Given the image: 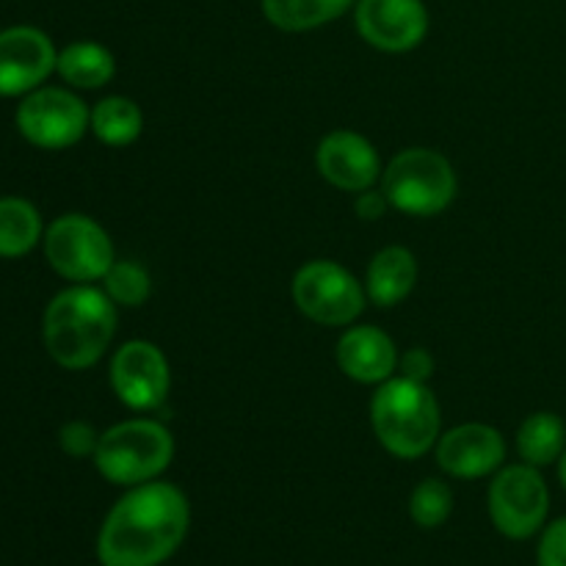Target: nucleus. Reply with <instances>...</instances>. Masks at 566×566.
Listing matches in <instances>:
<instances>
[{
	"label": "nucleus",
	"mask_w": 566,
	"mask_h": 566,
	"mask_svg": "<svg viewBox=\"0 0 566 566\" xmlns=\"http://www.w3.org/2000/svg\"><path fill=\"white\" fill-rule=\"evenodd\" d=\"M191 523L188 497L166 481H147L114 503L97 536L99 566H160L182 545Z\"/></svg>",
	"instance_id": "nucleus-1"
},
{
	"label": "nucleus",
	"mask_w": 566,
	"mask_h": 566,
	"mask_svg": "<svg viewBox=\"0 0 566 566\" xmlns=\"http://www.w3.org/2000/svg\"><path fill=\"white\" fill-rule=\"evenodd\" d=\"M116 335V304L92 285L64 287L42 315V340L50 359L64 370L97 365Z\"/></svg>",
	"instance_id": "nucleus-2"
},
{
	"label": "nucleus",
	"mask_w": 566,
	"mask_h": 566,
	"mask_svg": "<svg viewBox=\"0 0 566 566\" xmlns=\"http://www.w3.org/2000/svg\"><path fill=\"white\" fill-rule=\"evenodd\" d=\"M370 426L387 453L420 459L440 440V401L426 381L392 376L370 398Z\"/></svg>",
	"instance_id": "nucleus-3"
},
{
	"label": "nucleus",
	"mask_w": 566,
	"mask_h": 566,
	"mask_svg": "<svg viewBox=\"0 0 566 566\" xmlns=\"http://www.w3.org/2000/svg\"><path fill=\"white\" fill-rule=\"evenodd\" d=\"M94 464L116 486H138L166 473L175 459V437L153 418H133L99 434Z\"/></svg>",
	"instance_id": "nucleus-4"
},
{
	"label": "nucleus",
	"mask_w": 566,
	"mask_h": 566,
	"mask_svg": "<svg viewBox=\"0 0 566 566\" xmlns=\"http://www.w3.org/2000/svg\"><path fill=\"white\" fill-rule=\"evenodd\" d=\"M381 191L390 208L429 219L457 199L459 180L446 155L429 147H409L381 171Z\"/></svg>",
	"instance_id": "nucleus-5"
},
{
	"label": "nucleus",
	"mask_w": 566,
	"mask_h": 566,
	"mask_svg": "<svg viewBox=\"0 0 566 566\" xmlns=\"http://www.w3.org/2000/svg\"><path fill=\"white\" fill-rule=\"evenodd\" d=\"M44 258L50 269L66 282L75 285H92L103 282L108 269L114 265V243L111 235L83 213H64L44 230L42 238Z\"/></svg>",
	"instance_id": "nucleus-6"
},
{
	"label": "nucleus",
	"mask_w": 566,
	"mask_h": 566,
	"mask_svg": "<svg viewBox=\"0 0 566 566\" xmlns=\"http://www.w3.org/2000/svg\"><path fill=\"white\" fill-rule=\"evenodd\" d=\"M293 302L298 313L318 326H348L363 315L365 285L335 260H310L293 276Z\"/></svg>",
	"instance_id": "nucleus-7"
},
{
	"label": "nucleus",
	"mask_w": 566,
	"mask_h": 566,
	"mask_svg": "<svg viewBox=\"0 0 566 566\" xmlns=\"http://www.w3.org/2000/svg\"><path fill=\"white\" fill-rule=\"evenodd\" d=\"M92 108L70 88L39 86L20 99L14 125L31 147L59 153L70 149L86 136Z\"/></svg>",
	"instance_id": "nucleus-8"
},
{
	"label": "nucleus",
	"mask_w": 566,
	"mask_h": 566,
	"mask_svg": "<svg viewBox=\"0 0 566 566\" xmlns=\"http://www.w3.org/2000/svg\"><path fill=\"white\" fill-rule=\"evenodd\" d=\"M551 514V490L539 468L506 464L490 484V517L497 534L523 542L539 534Z\"/></svg>",
	"instance_id": "nucleus-9"
},
{
	"label": "nucleus",
	"mask_w": 566,
	"mask_h": 566,
	"mask_svg": "<svg viewBox=\"0 0 566 566\" xmlns=\"http://www.w3.org/2000/svg\"><path fill=\"white\" fill-rule=\"evenodd\" d=\"M108 376L116 398L136 412H153L169 398V359L149 340H130L116 348Z\"/></svg>",
	"instance_id": "nucleus-10"
},
{
	"label": "nucleus",
	"mask_w": 566,
	"mask_h": 566,
	"mask_svg": "<svg viewBox=\"0 0 566 566\" xmlns=\"http://www.w3.org/2000/svg\"><path fill=\"white\" fill-rule=\"evenodd\" d=\"M59 50L53 39L33 25H11L0 31V97H25L44 86L55 72Z\"/></svg>",
	"instance_id": "nucleus-11"
},
{
	"label": "nucleus",
	"mask_w": 566,
	"mask_h": 566,
	"mask_svg": "<svg viewBox=\"0 0 566 566\" xmlns=\"http://www.w3.org/2000/svg\"><path fill=\"white\" fill-rule=\"evenodd\" d=\"M357 31L381 53H409L429 33V11L423 0H357Z\"/></svg>",
	"instance_id": "nucleus-12"
},
{
	"label": "nucleus",
	"mask_w": 566,
	"mask_h": 566,
	"mask_svg": "<svg viewBox=\"0 0 566 566\" xmlns=\"http://www.w3.org/2000/svg\"><path fill=\"white\" fill-rule=\"evenodd\" d=\"M440 470L462 481L484 479L497 473L506 462V440L495 426L464 423L440 434L434 446Z\"/></svg>",
	"instance_id": "nucleus-13"
},
{
	"label": "nucleus",
	"mask_w": 566,
	"mask_h": 566,
	"mask_svg": "<svg viewBox=\"0 0 566 566\" xmlns=\"http://www.w3.org/2000/svg\"><path fill=\"white\" fill-rule=\"evenodd\" d=\"M321 177L337 191L359 193L381 180V160L374 144L354 130H332L315 149Z\"/></svg>",
	"instance_id": "nucleus-14"
},
{
	"label": "nucleus",
	"mask_w": 566,
	"mask_h": 566,
	"mask_svg": "<svg viewBox=\"0 0 566 566\" xmlns=\"http://www.w3.org/2000/svg\"><path fill=\"white\" fill-rule=\"evenodd\" d=\"M398 348L387 332L376 326H352L337 340V365L359 385H381L398 370Z\"/></svg>",
	"instance_id": "nucleus-15"
},
{
	"label": "nucleus",
	"mask_w": 566,
	"mask_h": 566,
	"mask_svg": "<svg viewBox=\"0 0 566 566\" xmlns=\"http://www.w3.org/2000/svg\"><path fill=\"white\" fill-rule=\"evenodd\" d=\"M363 285L376 307H396L418 285V258L407 247H385L368 263Z\"/></svg>",
	"instance_id": "nucleus-16"
},
{
	"label": "nucleus",
	"mask_w": 566,
	"mask_h": 566,
	"mask_svg": "<svg viewBox=\"0 0 566 566\" xmlns=\"http://www.w3.org/2000/svg\"><path fill=\"white\" fill-rule=\"evenodd\" d=\"M55 72L66 86L94 92V88H103L105 83L114 81L116 61L105 44L81 39V42H72L64 50H59Z\"/></svg>",
	"instance_id": "nucleus-17"
},
{
	"label": "nucleus",
	"mask_w": 566,
	"mask_h": 566,
	"mask_svg": "<svg viewBox=\"0 0 566 566\" xmlns=\"http://www.w3.org/2000/svg\"><path fill=\"white\" fill-rule=\"evenodd\" d=\"M42 238L44 227L36 205L22 197H0V258H25Z\"/></svg>",
	"instance_id": "nucleus-18"
},
{
	"label": "nucleus",
	"mask_w": 566,
	"mask_h": 566,
	"mask_svg": "<svg viewBox=\"0 0 566 566\" xmlns=\"http://www.w3.org/2000/svg\"><path fill=\"white\" fill-rule=\"evenodd\" d=\"M265 20L287 33L315 31L346 14L357 0H260Z\"/></svg>",
	"instance_id": "nucleus-19"
},
{
	"label": "nucleus",
	"mask_w": 566,
	"mask_h": 566,
	"mask_svg": "<svg viewBox=\"0 0 566 566\" xmlns=\"http://www.w3.org/2000/svg\"><path fill=\"white\" fill-rule=\"evenodd\" d=\"M566 451V423L556 412H534L520 423L517 453L531 468L556 464Z\"/></svg>",
	"instance_id": "nucleus-20"
},
{
	"label": "nucleus",
	"mask_w": 566,
	"mask_h": 566,
	"mask_svg": "<svg viewBox=\"0 0 566 566\" xmlns=\"http://www.w3.org/2000/svg\"><path fill=\"white\" fill-rule=\"evenodd\" d=\"M88 130L105 147H130L144 130V114L130 97L111 94L92 108Z\"/></svg>",
	"instance_id": "nucleus-21"
},
{
	"label": "nucleus",
	"mask_w": 566,
	"mask_h": 566,
	"mask_svg": "<svg viewBox=\"0 0 566 566\" xmlns=\"http://www.w3.org/2000/svg\"><path fill=\"white\" fill-rule=\"evenodd\" d=\"M103 291L116 307H142L153 296V280L144 265L133 260H114L108 274L103 276Z\"/></svg>",
	"instance_id": "nucleus-22"
},
{
	"label": "nucleus",
	"mask_w": 566,
	"mask_h": 566,
	"mask_svg": "<svg viewBox=\"0 0 566 566\" xmlns=\"http://www.w3.org/2000/svg\"><path fill=\"white\" fill-rule=\"evenodd\" d=\"M453 512V492L446 481L426 479L409 495V517L415 525L431 531L448 523Z\"/></svg>",
	"instance_id": "nucleus-23"
},
{
	"label": "nucleus",
	"mask_w": 566,
	"mask_h": 566,
	"mask_svg": "<svg viewBox=\"0 0 566 566\" xmlns=\"http://www.w3.org/2000/svg\"><path fill=\"white\" fill-rule=\"evenodd\" d=\"M97 442H99V434L94 431V426L86 423V420H70V423L61 426V431H59L61 451L72 459L94 457V451H97Z\"/></svg>",
	"instance_id": "nucleus-24"
},
{
	"label": "nucleus",
	"mask_w": 566,
	"mask_h": 566,
	"mask_svg": "<svg viewBox=\"0 0 566 566\" xmlns=\"http://www.w3.org/2000/svg\"><path fill=\"white\" fill-rule=\"evenodd\" d=\"M539 566H566V517L553 520L542 528L539 547H536Z\"/></svg>",
	"instance_id": "nucleus-25"
},
{
	"label": "nucleus",
	"mask_w": 566,
	"mask_h": 566,
	"mask_svg": "<svg viewBox=\"0 0 566 566\" xmlns=\"http://www.w3.org/2000/svg\"><path fill=\"white\" fill-rule=\"evenodd\" d=\"M398 370H401V376H407V379L426 381V385H429V379L434 376V357H431V352H426V348H409V352H403L401 357H398Z\"/></svg>",
	"instance_id": "nucleus-26"
},
{
	"label": "nucleus",
	"mask_w": 566,
	"mask_h": 566,
	"mask_svg": "<svg viewBox=\"0 0 566 566\" xmlns=\"http://www.w3.org/2000/svg\"><path fill=\"white\" fill-rule=\"evenodd\" d=\"M354 210H357V216L363 221H379L381 216L390 210V202H387L381 188H365V191H359L357 199H354Z\"/></svg>",
	"instance_id": "nucleus-27"
},
{
	"label": "nucleus",
	"mask_w": 566,
	"mask_h": 566,
	"mask_svg": "<svg viewBox=\"0 0 566 566\" xmlns=\"http://www.w3.org/2000/svg\"><path fill=\"white\" fill-rule=\"evenodd\" d=\"M558 481H562V486L566 490V451L562 453V459H558Z\"/></svg>",
	"instance_id": "nucleus-28"
}]
</instances>
